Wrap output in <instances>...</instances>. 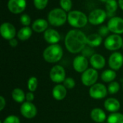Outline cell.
I'll use <instances>...</instances> for the list:
<instances>
[{
	"label": "cell",
	"instance_id": "cell-35",
	"mask_svg": "<svg viewBox=\"0 0 123 123\" xmlns=\"http://www.w3.org/2000/svg\"><path fill=\"white\" fill-rule=\"evenodd\" d=\"M1 123H20L19 118L16 115H9Z\"/></svg>",
	"mask_w": 123,
	"mask_h": 123
},
{
	"label": "cell",
	"instance_id": "cell-1",
	"mask_svg": "<svg viewBox=\"0 0 123 123\" xmlns=\"http://www.w3.org/2000/svg\"><path fill=\"white\" fill-rule=\"evenodd\" d=\"M86 37L85 33L79 29L69 30L64 40L66 50L73 54L81 53L86 45Z\"/></svg>",
	"mask_w": 123,
	"mask_h": 123
},
{
	"label": "cell",
	"instance_id": "cell-21",
	"mask_svg": "<svg viewBox=\"0 0 123 123\" xmlns=\"http://www.w3.org/2000/svg\"><path fill=\"white\" fill-rule=\"evenodd\" d=\"M90 117L93 121L97 123H102L107 120V115L105 112L100 108L93 109L91 111Z\"/></svg>",
	"mask_w": 123,
	"mask_h": 123
},
{
	"label": "cell",
	"instance_id": "cell-38",
	"mask_svg": "<svg viewBox=\"0 0 123 123\" xmlns=\"http://www.w3.org/2000/svg\"><path fill=\"white\" fill-rule=\"evenodd\" d=\"M6 106V100L4 98V97L1 96L0 97V110L2 111Z\"/></svg>",
	"mask_w": 123,
	"mask_h": 123
},
{
	"label": "cell",
	"instance_id": "cell-14",
	"mask_svg": "<svg viewBox=\"0 0 123 123\" xmlns=\"http://www.w3.org/2000/svg\"><path fill=\"white\" fill-rule=\"evenodd\" d=\"M108 64L111 69L117 71L123 66V55L120 52L112 53L108 59Z\"/></svg>",
	"mask_w": 123,
	"mask_h": 123
},
{
	"label": "cell",
	"instance_id": "cell-30",
	"mask_svg": "<svg viewBox=\"0 0 123 123\" xmlns=\"http://www.w3.org/2000/svg\"><path fill=\"white\" fill-rule=\"evenodd\" d=\"M120 88V84L118 82L112 81V82H110L109 84V85L107 86V90L110 94H115L119 92Z\"/></svg>",
	"mask_w": 123,
	"mask_h": 123
},
{
	"label": "cell",
	"instance_id": "cell-10",
	"mask_svg": "<svg viewBox=\"0 0 123 123\" xmlns=\"http://www.w3.org/2000/svg\"><path fill=\"white\" fill-rule=\"evenodd\" d=\"M1 36L6 40H10L17 36V30L15 27L9 22H3L0 26Z\"/></svg>",
	"mask_w": 123,
	"mask_h": 123
},
{
	"label": "cell",
	"instance_id": "cell-42",
	"mask_svg": "<svg viewBox=\"0 0 123 123\" xmlns=\"http://www.w3.org/2000/svg\"><path fill=\"white\" fill-rule=\"evenodd\" d=\"M122 48H123V47H122Z\"/></svg>",
	"mask_w": 123,
	"mask_h": 123
},
{
	"label": "cell",
	"instance_id": "cell-28",
	"mask_svg": "<svg viewBox=\"0 0 123 123\" xmlns=\"http://www.w3.org/2000/svg\"><path fill=\"white\" fill-rule=\"evenodd\" d=\"M38 86V80L35 76H31L27 81V89L30 92H34L36 91Z\"/></svg>",
	"mask_w": 123,
	"mask_h": 123
},
{
	"label": "cell",
	"instance_id": "cell-43",
	"mask_svg": "<svg viewBox=\"0 0 123 123\" xmlns=\"http://www.w3.org/2000/svg\"><path fill=\"white\" fill-rule=\"evenodd\" d=\"M105 123V122H104V123Z\"/></svg>",
	"mask_w": 123,
	"mask_h": 123
},
{
	"label": "cell",
	"instance_id": "cell-18",
	"mask_svg": "<svg viewBox=\"0 0 123 123\" xmlns=\"http://www.w3.org/2000/svg\"><path fill=\"white\" fill-rule=\"evenodd\" d=\"M49 22L48 20L43 18H38L34 20L32 23V29L34 32L37 33L44 32L47 29H48Z\"/></svg>",
	"mask_w": 123,
	"mask_h": 123
},
{
	"label": "cell",
	"instance_id": "cell-8",
	"mask_svg": "<svg viewBox=\"0 0 123 123\" xmlns=\"http://www.w3.org/2000/svg\"><path fill=\"white\" fill-rule=\"evenodd\" d=\"M107 88L102 84L96 83L93 86H90L89 90V96L94 99H101L106 97L107 95Z\"/></svg>",
	"mask_w": 123,
	"mask_h": 123
},
{
	"label": "cell",
	"instance_id": "cell-29",
	"mask_svg": "<svg viewBox=\"0 0 123 123\" xmlns=\"http://www.w3.org/2000/svg\"><path fill=\"white\" fill-rule=\"evenodd\" d=\"M59 4L61 8L68 13L71 11V9L73 7L72 0H60Z\"/></svg>",
	"mask_w": 123,
	"mask_h": 123
},
{
	"label": "cell",
	"instance_id": "cell-40",
	"mask_svg": "<svg viewBox=\"0 0 123 123\" xmlns=\"http://www.w3.org/2000/svg\"><path fill=\"white\" fill-rule=\"evenodd\" d=\"M118 5H119V7L122 9L123 11V0H118Z\"/></svg>",
	"mask_w": 123,
	"mask_h": 123
},
{
	"label": "cell",
	"instance_id": "cell-36",
	"mask_svg": "<svg viewBox=\"0 0 123 123\" xmlns=\"http://www.w3.org/2000/svg\"><path fill=\"white\" fill-rule=\"evenodd\" d=\"M110 32V30H109L107 25H102V26L99 27V30H98V33H99L102 37H107L108 35H109Z\"/></svg>",
	"mask_w": 123,
	"mask_h": 123
},
{
	"label": "cell",
	"instance_id": "cell-7",
	"mask_svg": "<svg viewBox=\"0 0 123 123\" xmlns=\"http://www.w3.org/2000/svg\"><path fill=\"white\" fill-rule=\"evenodd\" d=\"M98 72L96 69L91 68L82 73L81 80L82 84L86 86H92L95 84L98 80Z\"/></svg>",
	"mask_w": 123,
	"mask_h": 123
},
{
	"label": "cell",
	"instance_id": "cell-4",
	"mask_svg": "<svg viewBox=\"0 0 123 123\" xmlns=\"http://www.w3.org/2000/svg\"><path fill=\"white\" fill-rule=\"evenodd\" d=\"M68 23L76 29L84 27L89 22L88 16L79 10H71L68 13Z\"/></svg>",
	"mask_w": 123,
	"mask_h": 123
},
{
	"label": "cell",
	"instance_id": "cell-12",
	"mask_svg": "<svg viewBox=\"0 0 123 123\" xmlns=\"http://www.w3.org/2000/svg\"><path fill=\"white\" fill-rule=\"evenodd\" d=\"M20 113L26 119H32L37 115V110L32 102H25L20 107Z\"/></svg>",
	"mask_w": 123,
	"mask_h": 123
},
{
	"label": "cell",
	"instance_id": "cell-41",
	"mask_svg": "<svg viewBox=\"0 0 123 123\" xmlns=\"http://www.w3.org/2000/svg\"><path fill=\"white\" fill-rule=\"evenodd\" d=\"M100 1H102V2H103V3H106L108 0H99Z\"/></svg>",
	"mask_w": 123,
	"mask_h": 123
},
{
	"label": "cell",
	"instance_id": "cell-5",
	"mask_svg": "<svg viewBox=\"0 0 123 123\" xmlns=\"http://www.w3.org/2000/svg\"><path fill=\"white\" fill-rule=\"evenodd\" d=\"M123 39L120 35L111 34L104 41L105 48L110 51H116L123 47Z\"/></svg>",
	"mask_w": 123,
	"mask_h": 123
},
{
	"label": "cell",
	"instance_id": "cell-27",
	"mask_svg": "<svg viewBox=\"0 0 123 123\" xmlns=\"http://www.w3.org/2000/svg\"><path fill=\"white\" fill-rule=\"evenodd\" d=\"M107 123H123V114L120 112L111 113L107 118Z\"/></svg>",
	"mask_w": 123,
	"mask_h": 123
},
{
	"label": "cell",
	"instance_id": "cell-32",
	"mask_svg": "<svg viewBox=\"0 0 123 123\" xmlns=\"http://www.w3.org/2000/svg\"><path fill=\"white\" fill-rule=\"evenodd\" d=\"M19 21L23 27H28L32 22L31 17L27 14H22L19 17Z\"/></svg>",
	"mask_w": 123,
	"mask_h": 123
},
{
	"label": "cell",
	"instance_id": "cell-22",
	"mask_svg": "<svg viewBox=\"0 0 123 123\" xmlns=\"http://www.w3.org/2000/svg\"><path fill=\"white\" fill-rule=\"evenodd\" d=\"M102 42L103 37L99 33L90 34L86 37V45L92 48L100 46Z\"/></svg>",
	"mask_w": 123,
	"mask_h": 123
},
{
	"label": "cell",
	"instance_id": "cell-26",
	"mask_svg": "<svg viewBox=\"0 0 123 123\" xmlns=\"http://www.w3.org/2000/svg\"><path fill=\"white\" fill-rule=\"evenodd\" d=\"M116 76H117V74H116L115 71H114L112 69H107V70L104 71L102 73L101 79L104 82L110 83V82L114 81Z\"/></svg>",
	"mask_w": 123,
	"mask_h": 123
},
{
	"label": "cell",
	"instance_id": "cell-20",
	"mask_svg": "<svg viewBox=\"0 0 123 123\" xmlns=\"http://www.w3.org/2000/svg\"><path fill=\"white\" fill-rule=\"evenodd\" d=\"M104 107L105 110L111 113L117 112L120 108V102L115 98H108L105 101Z\"/></svg>",
	"mask_w": 123,
	"mask_h": 123
},
{
	"label": "cell",
	"instance_id": "cell-24",
	"mask_svg": "<svg viewBox=\"0 0 123 123\" xmlns=\"http://www.w3.org/2000/svg\"><path fill=\"white\" fill-rule=\"evenodd\" d=\"M32 32H33V30H32V27H30V26L22 27L17 32V37L18 40H19L21 41H26L31 37V36L32 35Z\"/></svg>",
	"mask_w": 123,
	"mask_h": 123
},
{
	"label": "cell",
	"instance_id": "cell-11",
	"mask_svg": "<svg viewBox=\"0 0 123 123\" xmlns=\"http://www.w3.org/2000/svg\"><path fill=\"white\" fill-rule=\"evenodd\" d=\"M107 25L110 32L112 34H123V18L122 17L115 16L112 18H110Z\"/></svg>",
	"mask_w": 123,
	"mask_h": 123
},
{
	"label": "cell",
	"instance_id": "cell-23",
	"mask_svg": "<svg viewBox=\"0 0 123 123\" xmlns=\"http://www.w3.org/2000/svg\"><path fill=\"white\" fill-rule=\"evenodd\" d=\"M119 7L118 1L116 0H108L105 3V9L107 12V17L112 18L115 16V12Z\"/></svg>",
	"mask_w": 123,
	"mask_h": 123
},
{
	"label": "cell",
	"instance_id": "cell-19",
	"mask_svg": "<svg viewBox=\"0 0 123 123\" xmlns=\"http://www.w3.org/2000/svg\"><path fill=\"white\" fill-rule=\"evenodd\" d=\"M67 94V89L63 86V84L55 85L52 90V95L53 98L58 101L63 100Z\"/></svg>",
	"mask_w": 123,
	"mask_h": 123
},
{
	"label": "cell",
	"instance_id": "cell-3",
	"mask_svg": "<svg viewBox=\"0 0 123 123\" xmlns=\"http://www.w3.org/2000/svg\"><path fill=\"white\" fill-rule=\"evenodd\" d=\"M47 20L53 27H61L68 21V14L61 7H56L49 12Z\"/></svg>",
	"mask_w": 123,
	"mask_h": 123
},
{
	"label": "cell",
	"instance_id": "cell-9",
	"mask_svg": "<svg viewBox=\"0 0 123 123\" xmlns=\"http://www.w3.org/2000/svg\"><path fill=\"white\" fill-rule=\"evenodd\" d=\"M49 76L53 82L58 84H61L66 79V71L63 66L60 65H55L51 68Z\"/></svg>",
	"mask_w": 123,
	"mask_h": 123
},
{
	"label": "cell",
	"instance_id": "cell-15",
	"mask_svg": "<svg viewBox=\"0 0 123 123\" xmlns=\"http://www.w3.org/2000/svg\"><path fill=\"white\" fill-rule=\"evenodd\" d=\"M89 61L87 58L82 55H77L73 61V68L78 73H84L88 69Z\"/></svg>",
	"mask_w": 123,
	"mask_h": 123
},
{
	"label": "cell",
	"instance_id": "cell-44",
	"mask_svg": "<svg viewBox=\"0 0 123 123\" xmlns=\"http://www.w3.org/2000/svg\"></svg>",
	"mask_w": 123,
	"mask_h": 123
},
{
	"label": "cell",
	"instance_id": "cell-17",
	"mask_svg": "<svg viewBox=\"0 0 123 123\" xmlns=\"http://www.w3.org/2000/svg\"><path fill=\"white\" fill-rule=\"evenodd\" d=\"M89 63L93 68L96 70H100L105 66L106 60L102 55L99 53H94L89 58Z\"/></svg>",
	"mask_w": 123,
	"mask_h": 123
},
{
	"label": "cell",
	"instance_id": "cell-31",
	"mask_svg": "<svg viewBox=\"0 0 123 123\" xmlns=\"http://www.w3.org/2000/svg\"><path fill=\"white\" fill-rule=\"evenodd\" d=\"M49 0H33V5L37 10L45 9L48 4Z\"/></svg>",
	"mask_w": 123,
	"mask_h": 123
},
{
	"label": "cell",
	"instance_id": "cell-34",
	"mask_svg": "<svg viewBox=\"0 0 123 123\" xmlns=\"http://www.w3.org/2000/svg\"><path fill=\"white\" fill-rule=\"evenodd\" d=\"M63 86L67 89H72L76 86V81L75 80L71 77L66 78V79L63 81Z\"/></svg>",
	"mask_w": 123,
	"mask_h": 123
},
{
	"label": "cell",
	"instance_id": "cell-39",
	"mask_svg": "<svg viewBox=\"0 0 123 123\" xmlns=\"http://www.w3.org/2000/svg\"><path fill=\"white\" fill-rule=\"evenodd\" d=\"M9 45H10L12 48H15V47H17V45H18V41H17V40L14 37V38H13V39L9 40Z\"/></svg>",
	"mask_w": 123,
	"mask_h": 123
},
{
	"label": "cell",
	"instance_id": "cell-6",
	"mask_svg": "<svg viewBox=\"0 0 123 123\" xmlns=\"http://www.w3.org/2000/svg\"><path fill=\"white\" fill-rule=\"evenodd\" d=\"M107 14L106 10L102 9H95L90 12L88 15L89 22L92 25H100L107 19Z\"/></svg>",
	"mask_w": 123,
	"mask_h": 123
},
{
	"label": "cell",
	"instance_id": "cell-16",
	"mask_svg": "<svg viewBox=\"0 0 123 123\" xmlns=\"http://www.w3.org/2000/svg\"><path fill=\"white\" fill-rule=\"evenodd\" d=\"M43 38L50 45L58 44L61 40V35L55 29L48 28L43 32Z\"/></svg>",
	"mask_w": 123,
	"mask_h": 123
},
{
	"label": "cell",
	"instance_id": "cell-33",
	"mask_svg": "<svg viewBox=\"0 0 123 123\" xmlns=\"http://www.w3.org/2000/svg\"><path fill=\"white\" fill-rule=\"evenodd\" d=\"M94 48L90 47L89 45H86V47L82 50L81 51V55H84L86 58H91L94 54Z\"/></svg>",
	"mask_w": 123,
	"mask_h": 123
},
{
	"label": "cell",
	"instance_id": "cell-25",
	"mask_svg": "<svg viewBox=\"0 0 123 123\" xmlns=\"http://www.w3.org/2000/svg\"><path fill=\"white\" fill-rule=\"evenodd\" d=\"M12 97L14 102L17 103H23L26 99V94L22 89L19 88H15L12 92Z\"/></svg>",
	"mask_w": 123,
	"mask_h": 123
},
{
	"label": "cell",
	"instance_id": "cell-37",
	"mask_svg": "<svg viewBox=\"0 0 123 123\" xmlns=\"http://www.w3.org/2000/svg\"><path fill=\"white\" fill-rule=\"evenodd\" d=\"M35 99V95L32 92H29L26 94V102H32Z\"/></svg>",
	"mask_w": 123,
	"mask_h": 123
},
{
	"label": "cell",
	"instance_id": "cell-2",
	"mask_svg": "<svg viewBox=\"0 0 123 123\" xmlns=\"http://www.w3.org/2000/svg\"><path fill=\"white\" fill-rule=\"evenodd\" d=\"M63 55V50L59 44L48 45L43 53V59L49 63H55L61 60Z\"/></svg>",
	"mask_w": 123,
	"mask_h": 123
},
{
	"label": "cell",
	"instance_id": "cell-13",
	"mask_svg": "<svg viewBox=\"0 0 123 123\" xmlns=\"http://www.w3.org/2000/svg\"><path fill=\"white\" fill-rule=\"evenodd\" d=\"M27 7L26 0H9L7 2L8 10L14 14H22Z\"/></svg>",
	"mask_w": 123,
	"mask_h": 123
}]
</instances>
